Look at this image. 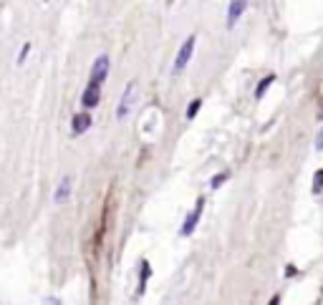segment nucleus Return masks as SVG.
Masks as SVG:
<instances>
[{
	"label": "nucleus",
	"mask_w": 323,
	"mask_h": 305,
	"mask_svg": "<svg viewBox=\"0 0 323 305\" xmlns=\"http://www.w3.org/2000/svg\"><path fill=\"white\" fill-rule=\"evenodd\" d=\"M316 151H323V129H321L318 136H316Z\"/></svg>",
	"instance_id": "2eb2a0df"
},
{
	"label": "nucleus",
	"mask_w": 323,
	"mask_h": 305,
	"mask_svg": "<svg viewBox=\"0 0 323 305\" xmlns=\"http://www.w3.org/2000/svg\"><path fill=\"white\" fill-rule=\"evenodd\" d=\"M296 273H298V270H296V268H293V265H288V268H286V278H293V275H296Z\"/></svg>",
	"instance_id": "dca6fc26"
},
{
	"label": "nucleus",
	"mask_w": 323,
	"mask_h": 305,
	"mask_svg": "<svg viewBox=\"0 0 323 305\" xmlns=\"http://www.w3.org/2000/svg\"><path fill=\"white\" fill-rule=\"evenodd\" d=\"M99 101H101V86L99 84H89L84 96H81V103H84L86 108H96Z\"/></svg>",
	"instance_id": "0eeeda50"
},
{
	"label": "nucleus",
	"mask_w": 323,
	"mask_h": 305,
	"mask_svg": "<svg viewBox=\"0 0 323 305\" xmlns=\"http://www.w3.org/2000/svg\"><path fill=\"white\" fill-rule=\"evenodd\" d=\"M311 192H313V195H321V192H323V169H318V172L313 174V184H311Z\"/></svg>",
	"instance_id": "9b49d317"
},
{
	"label": "nucleus",
	"mask_w": 323,
	"mask_h": 305,
	"mask_svg": "<svg viewBox=\"0 0 323 305\" xmlns=\"http://www.w3.org/2000/svg\"><path fill=\"white\" fill-rule=\"evenodd\" d=\"M194 46H197V35L192 33L187 41L182 43V48L177 51V58H174V66H172V73L177 76V73H182L187 66H189V61H192V53H194Z\"/></svg>",
	"instance_id": "f257e3e1"
},
{
	"label": "nucleus",
	"mask_w": 323,
	"mask_h": 305,
	"mask_svg": "<svg viewBox=\"0 0 323 305\" xmlns=\"http://www.w3.org/2000/svg\"><path fill=\"white\" fill-rule=\"evenodd\" d=\"M149 275H152V265H149L147 260H142V265H139V288H137V295H144Z\"/></svg>",
	"instance_id": "1a4fd4ad"
},
{
	"label": "nucleus",
	"mask_w": 323,
	"mask_h": 305,
	"mask_svg": "<svg viewBox=\"0 0 323 305\" xmlns=\"http://www.w3.org/2000/svg\"><path fill=\"white\" fill-rule=\"evenodd\" d=\"M245 8H248V0H230V5H227V20H225L227 30H232V28L240 23Z\"/></svg>",
	"instance_id": "20e7f679"
},
{
	"label": "nucleus",
	"mask_w": 323,
	"mask_h": 305,
	"mask_svg": "<svg viewBox=\"0 0 323 305\" xmlns=\"http://www.w3.org/2000/svg\"><path fill=\"white\" fill-rule=\"evenodd\" d=\"M227 179H230V172H220L215 179H210V187H212V189H217V187H222Z\"/></svg>",
	"instance_id": "ddd939ff"
},
{
	"label": "nucleus",
	"mask_w": 323,
	"mask_h": 305,
	"mask_svg": "<svg viewBox=\"0 0 323 305\" xmlns=\"http://www.w3.org/2000/svg\"><path fill=\"white\" fill-rule=\"evenodd\" d=\"M68 197H71V177H63L61 184H58V189H56L53 202H56V204H63V202H68Z\"/></svg>",
	"instance_id": "6e6552de"
},
{
	"label": "nucleus",
	"mask_w": 323,
	"mask_h": 305,
	"mask_svg": "<svg viewBox=\"0 0 323 305\" xmlns=\"http://www.w3.org/2000/svg\"><path fill=\"white\" fill-rule=\"evenodd\" d=\"M134 91H137V81H129L124 94H121V101H119V108H116V119H127L129 113V106L134 101Z\"/></svg>",
	"instance_id": "39448f33"
},
{
	"label": "nucleus",
	"mask_w": 323,
	"mask_h": 305,
	"mask_svg": "<svg viewBox=\"0 0 323 305\" xmlns=\"http://www.w3.org/2000/svg\"><path fill=\"white\" fill-rule=\"evenodd\" d=\"M273 84H275V73H268L265 79L258 84V89H255V99H263L265 91H268V86H273Z\"/></svg>",
	"instance_id": "9d476101"
},
{
	"label": "nucleus",
	"mask_w": 323,
	"mask_h": 305,
	"mask_svg": "<svg viewBox=\"0 0 323 305\" xmlns=\"http://www.w3.org/2000/svg\"><path fill=\"white\" fill-rule=\"evenodd\" d=\"M199 106H202V99H194V101H192V103L187 106V111H184V116H187L189 121H192V119L197 116V111H199Z\"/></svg>",
	"instance_id": "f8f14e48"
},
{
	"label": "nucleus",
	"mask_w": 323,
	"mask_h": 305,
	"mask_svg": "<svg viewBox=\"0 0 323 305\" xmlns=\"http://www.w3.org/2000/svg\"><path fill=\"white\" fill-rule=\"evenodd\" d=\"M28 53H30V43H23V48H20V53H18V66H23V63H25Z\"/></svg>",
	"instance_id": "4468645a"
},
{
	"label": "nucleus",
	"mask_w": 323,
	"mask_h": 305,
	"mask_svg": "<svg viewBox=\"0 0 323 305\" xmlns=\"http://www.w3.org/2000/svg\"><path fill=\"white\" fill-rule=\"evenodd\" d=\"M202 212H205V197H199L197 202H194V209L184 217V222H182V230H179V235L182 237H189L194 230H197V224H199V217H202Z\"/></svg>",
	"instance_id": "f03ea898"
},
{
	"label": "nucleus",
	"mask_w": 323,
	"mask_h": 305,
	"mask_svg": "<svg viewBox=\"0 0 323 305\" xmlns=\"http://www.w3.org/2000/svg\"><path fill=\"white\" fill-rule=\"evenodd\" d=\"M106 76H109V56L106 53H101L96 61H94V66H91V76H89V84H104L106 81Z\"/></svg>",
	"instance_id": "7ed1b4c3"
},
{
	"label": "nucleus",
	"mask_w": 323,
	"mask_h": 305,
	"mask_svg": "<svg viewBox=\"0 0 323 305\" xmlns=\"http://www.w3.org/2000/svg\"><path fill=\"white\" fill-rule=\"evenodd\" d=\"M91 113H73V119H71V134L73 136H81V134H86L91 129Z\"/></svg>",
	"instance_id": "423d86ee"
}]
</instances>
